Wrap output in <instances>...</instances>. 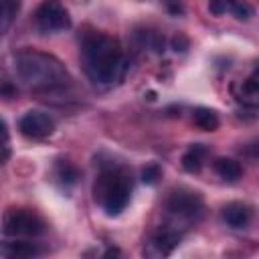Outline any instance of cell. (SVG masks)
<instances>
[{
	"label": "cell",
	"mask_w": 259,
	"mask_h": 259,
	"mask_svg": "<svg viewBox=\"0 0 259 259\" xmlns=\"http://www.w3.org/2000/svg\"><path fill=\"white\" fill-rule=\"evenodd\" d=\"M172 47H174V51H178V47H188V40L182 38V36H176V38L172 40Z\"/></svg>",
	"instance_id": "cell-23"
},
{
	"label": "cell",
	"mask_w": 259,
	"mask_h": 259,
	"mask_svg": "<svg viewBox=\"0 0 259 259\" xmlns=\"http://www.w3.org/2000/svg\"><path fill=\"white\" fill-rule=\"evenodd\" d=\"M206 154H208V150H206L202 144L190 146V148L186 150V154L182 156V168H184L186 172H190V174L198 172V170L202 168V164H204Z\"/></svg>",
	"instance_id": "cell-12"
},
{
	"label": "cell",
	"mask_w": 259,
	"mask_h": 259,
	"mask_svg": "<svg viewBox=\"0 0 259 259\" xmlns=\"http://www.w3.org/2000/svg\"><path fill=\"white\" fill-rule=\"evenodd\" d=\"M136 38H138V42H140V47L142 49H150V51H162L164 49V38L156 32V30H140L138 34H136Z\"/></svg>",
	"instance_id": "cell-16"
},
{
	"label": "cell",
	"mask_w": 259,
	"mask_h": 259,
	"mask_svg": "<svg viewBox=\"0 0 259 259\" xmlns=\"http://www.w3.org/2000/svg\"><path fill=\"white\" fill-rule=\"evenodd\" d=\"M231 14H233L237 20H249V18L255 14V10H253V6H251L247 0H237Z\"/></svg>",
	"instance_id": "cell-19"
},
{
	"label": "cell",
	"mask_w": 259,
	"mask_h": 259,
	"mask_svg": "<svg viewBox=\"0 0 259 259\" xmlns=\"http://www.w3.org/2000/svg\"><path fill=\"white\" fill-rule=\"evenodd\" d=\"M2 231L8 237H38L47 231L45 221L28 208H8L2 219Z\"/></svg>",
	"instance_id": "cell-4"
},
{
	"label": "cell",
	"mask_w": 259,
	"mask_h": 259,
	"mask_svg": "<svg viewBox=\"0 0 259 259\" xmlns=\"http://www.w3.org/2000/svg\"><path fill=\"white\" fill-rule=\"evenodd\" d=\"M235 2L237 0H208V10L214 16H225V14H231L233 12Z\"/></svg>",
	"instance_id": "cell-18"
},
{
	"label": "cell",
	"mask_w": 259,
	"mask_h": 259,
	"mask_svg": "<svg viewBox=\"0 0 259 259\" xmlns=\"http://www.w3.org/2000/svg\"><path fill=\"white\" fill-rule=\"evenodd\" d=\"M160 176H162V170H160L158 164H148V166L142 170V180H144L146 184H156Z\"/></svg>",
	"instance_id": "cell-21"
},
{
	"label": "cell",
	"mask_w": 259,
	"mask_h": 259,
	"mask_svg": "<svg viewBox=\"0 0 259 259\" xmlns=\"http://www.w3.org/2000/svg\"><path fill=\"white\" fill-rule=\"evenodd\" d=\"M34 26L42 34L63 32L71 26V16L59 0H42L34 12Z\"/></svg>",
	"instance_id": "cell-6"
},
{
	"label": "cell",
	"mask_w": 259,
	"mask_h": 259,
	"mask_svg": "<svg viewBox=\"0 0 259 259\" xmlns=\"http://www.w3.org/2000/svg\"><path fill=\"white\" fill-rule=\"evenodd\" d=\"M57 178H59L65 186H67V184L71 186V184H75V182L79 180V170H77L75 164L61 160V162L57 164Z\"/></svg>",
	"instance_id": "cell-17"
},
{
	"label": "cell",
	"mask_w": 259,
	"mask_h": 259,
	"mask_svg": "<svg viewBox=\"0 0 259 259\" xmlns=\"http://www.w3.org/2000/svg\"><path fill=\"white\" fill-rule=\"evenodd\" d=\"M20 10V0H0V34L12 24Z\"/></svg>",
	"instance_id": "cell-15"
},
{
	"label": "cell",
	"mask_w": 259,
	"mask_h": 259,
	"mask_svg": "<svg viewBox=\"0 0 259 259\" xmlns=\"http://www.w3.org/2000/svg\"><path fill=\"white\" fill-rule=\"evenodd\" d=\"M93 198L107 217H117L132 198V180L119 168H103L93 184Z\"/></svg>",
	"instance_id": "cell-3"
},
{
	"label": "cell",
	"mask_w": 259,
	"mask_h": 259,
	"mask_svg": "<svg viewBox=\"0 0 259 259\" xmlns=\"http://www.w3.org/2000/svg\"><path fill=\"white\" fill-rule=\"evenodd\" d=\"M18 130L26 138L40 140L55 132V119L42 111H26L18 121Z\"/></svg>",
	"instance_id": "cell-7"
},
{
	"label": "cell",
	"mask_w": 259,
	"mask_h": 259,
	"mask_svg": "<svg viewBox=\"0 0 259 259\" xmlns=\"http://www.w3.org/2000/svg\"><path fill=\"white\" fill-rule=\"evenodd\" d=\"M14 75L30 91H55L69 83L65 65L42 51L24 49L14 55Z\"/></svg>",
	"instance_id": "cell-2"
},
{
	"label": "cell",
	"mask_w": 259,
	"mask_h": 259,
	"mask_svg": "<svg viewBox=\"0 0 259 259\" xmlns=\"http://www.w3.org/2000/svg\"><path fill=\"white\" fill-rule=\"evenodd\" d=\"M166 210L172 219L192 223L202 217L204 202L198 192L192 190H174L166 200Z\"/></svg>",
	"instance_id": "cell-5"
},
{
	"label": "cell",
	"mask_w": 259,
	"mask_h": 259,
	"mask_svg": "<svg viewBox=\"0 0 259 259\" xmlns=\"http://www.w3.org/2000/svg\"><path fill=\"white\" fill-rule=\"evenodd\" d=\"M214 172L227 182H237L243 176V166L233 158H219L214 162Z\"/></svg>",
	"instance_id": "cell-13"
},
{
	"label": "cell",
	"mask_w": 259,
	"mask_h": 259,
	"mask_svg": "<svg viewBox=\"0 0 259 259\" xmlns=\"http://www.w3.org/2000/svg\"><path fill=\"white\" fill-rule=\"evenodd\" d=\"M79 57L85 75L99 87H113L121 83L130 69L123 47L117 38L105 32H87L81 40Z\"/></svg>",
	"instance_id": "cell-1"
},
{
	"label": "cell",
	"mask_w": 259,
	"mask_h": 259,
	"mask_svg": "<svg viewBox=\"0 0 259 259\" xmlns=\"http://www.w3.org/2000/svg\"><path fill=\"white\" fill-rule=\"evenodd\" d=\"M42 253L45 249L38 243H30L18 237H14V241H0V257H6V259H24V257H36Z\"/></svg>",
	"instance_id": "cell-9"
},
{
	"label": "cell",
	"mask_w": 259,
	"mask_h": 259,
	"mask_svg": "<svg viewBox=\"0 0 259 259\" xmlns=\"http://www.w3.org/2000/svg\"><path fill=\"white\" fill-rule=\"evenodd\" d=\"M235 97L247 105V107H255L259 101V81H257V73H251L241 85L239 89L235 87Z\"/></svg>",
	"instance_id": "cell-11"
},
{
	"label": "cell",
	"mask_w": 259,
	"mask_h": 259,
	"mask_svg": "<svg viewBox=\"0 0 259 259\" xmlns=\"http://www.w3.org/2000/svg\"><path fill=\"white\" fill-rule=\"evenodd\" d=\"M221 217L231 229H245L253 219V208L245 202H229L223 208Z\"/></svg>",
	"instance_id": "cell-10"
},
{
	"label": "cell",
	"mask_w": 259,
	"mask_h": 259,
	"mask_svg": "<svg viewBox=\"0 0 259 259\" xmlns=\"http://www.w3.org/2000/svg\"><path fill=\"white\" fill-rule=\"evenodd\" d=\"M192 121L202 132H214L219 127V115L210 107H196L192 111Z\"/></svg>",
	"instance_id": "cell-14"
},
{
	"label": "cell",
	"mask_w": 259,
	"mask_h": 259,
	"mask_svg": "<svg viewBox=\"0 0 259 259\" xmlns=\"http://www.w3.org/2000/svg\"><path fill=\"white\" fill-rule=\"evenodd\" d=\"M8 140H10L8 125H6V121H4V119H0V164H4V162H6V158L10 156Z\"/></svg>",
	"instance_id": "cell-20"
},
{
	"label": "cell",
	"mask_w": 259,
	"mask_h": 259,
	"mask_svg": "<svg viewBox=\"0 0 259 259\" xmlns=\"http://www.w3.org/2000/svg\"><path fill=\"white\" fill-rule=\"evenodd\" d=\"M180 239H182V233L180 231H176L172 227H164V229L156 231L150 237V241L144 247V255H150V257H166V255H170L178 247Z\"/></svg>",
	"instance_id": "cell-8"
},
{
	"label": "cell",
	"mask_w": 259,
	"mask_h": 259,
	"mask_svg": "<svg viewBox=\"0 0 259 259\" xmlns=\"http://www.w3.org/2000/svg\"><path fill=\"white\" fill-rule=\"evenodd\" d=\"M168 8H170V12H172V14L182 12V4H180L178 0H168Z\"/></svg>",
	"instance_id": "cell-22"
}]
</instances>
